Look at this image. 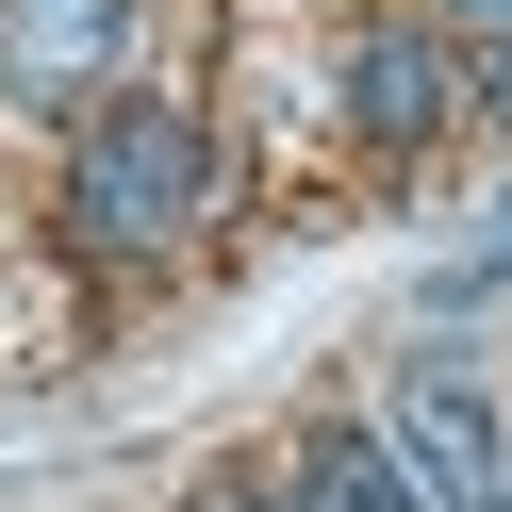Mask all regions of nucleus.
I'll return each instance as SVG.
<instances>
[{
	"label": "nucleus",
	"instance_id": "2",
	"mask_svg": "<svg viewBox=\"0 0 512 512\" xmlns=\"http://www.w3.org/2000/svg\"><path fill=\"white\" fill-rule=\"evenodd\" d=\"M380 446H397V479H413L430 512H512V430H496V397H479V380L413 364L397 413H380Z\"/></svg>",
	"mask_w": 512,
	"mask_h": 512
},
{
	"label": "nucleus",
	"instance_id": "4",
	"mask_svg": "<svg viewBox=\"0 0 512 512\" xmlns=\"http://www.w3.org/2000/svg\"><path fill=\"white\" fill-rule=\"evenodd\" d=\"M347 100H364V133H380V149H413V133L446 116V50H430V34H380L364 67H347Z\"/></svg>",
	"mask_w": 512,
	"mask_h": 512
},
{
	"label": "nucleus",
	"instance_id": "6",
	"mask_svg": "<svg viewBox=\"0 0 512 512\" xmlns=\"http://www.w3.org/2000/svg\"><path fill=\"white\" fill-rule=\"evenodd\" d=\"M446 34H463V67L512 100V0H446Z\"/></svg>",
	"mask_w": 512,
	"mask_h": 512
},
{
	"label": "nucleus",
	"instance_id": "3",
	"mask_svg": "<svg viewBox=\"0 0 512 512\" xmlns=\"http://www.w3.org/2000/svg\"><path fill=\"white\" fill-rule=\"evenodd\" d=\"M133 50V0H0V100H83Z\"/></svg>",
	"mask_w": 512,
	"mask_h": 512
},
{
	"label": "nucleus",
	"instance_id": "5",
	"mask_svg": "<svg viewBox=\"0 0 512 512\" xmlns=\"http://www.w3.org/2000/svg\"><path fill=\"white\" fill-rule=\"evenodd\" d=\"M314 512H430V496H413V479H397V446H364V430H331V446H314Z\"/></svg>",
	"mask_w": 512,
	"mask_h": 512
},
{
	"label": "nucleus",
	"instance_id": "7",
	"mask_svg": "<svg viewBox=\"0 0 512 512\" xmlns=\"http://www.w3.org/2000/svg\"><path fill=\"white\" fill-rule=\"evenodd\" d=\"M199 512H281V496H265V479H215V496H199Z\"/></svg>",
	"mask_w": 512,
	"mask_h": 512
},
{
	"label": "nucleus",
	"instance_id": "1",
	"mask_svg": "<svg viewBox=\"0 0 512 512\" xmlns=\"http://www.w3.org/2000/svg\"><path fill=\"white\" fill-rule=\"evenodd\" d=\"M215 199V133L199 100H100L67 149V232L100 248V265H149V248H182Z\"/></svg>",
	"mask_w": 512,
	"mask_h": 512
}]
</instances>
